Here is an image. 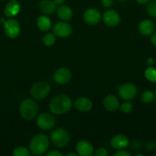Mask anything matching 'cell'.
Instances as JSON below:
<instances>
[{"instance_id": "cell-7", "label": "cell", "mask_w": 156, "mask_h": 156, "mask_svg": "<svg viewBox=\"0 0 156 156\" xmlns=\"http://www.w3.org/2000/svg\"><path fill=\"white\" fill-rule=\"evenodd\" d=\"M119 94L123 100H132L137 94V88L136 85L129 82L124 83L119 87Z\"/></svg>"}, {"instance_id": "cell-39", "label": "cell", "mask_w": 156, "mask_h": 156, "mask_svg": "<svg viewBox=\"0 0 156 156\" xmlns=\"http://www.w3.org/2000/svg\"><path fill=\"white\" fill-rule=\"evenodd\" d=\"M120 1L121 2H125V1H126V0H120Z\"/></svg>"}, {"instance_id": "cell-35", "label": "cell", "mask_w": 156, "mask_h": 156, "mask_svg": "<svg viewBox=\"0 0 156 156\" xmlns=\"http://www.w3.org/2000/svg\"><path fill=\"white\" fill-rule=\"evenodd\" d=\"M136 1L139 4H145V3H148L150 0H136Z\"/></svg>"}, {"instance_id": "cell-10", "label": "cell", "mask_w": 156, "mask_h": 156, "mask_svg": "<svg viewBox=\"0 0 156 156\" xmlns=\"http://www.w3.org/2000/svg\"><path fill=\"white\" fill-rule=\"evenodd\" d=\"M71 76V72L66 67H61V68L58 69L53 75L54 80L59 85L67 84L70 80Z\"/></svg>"}, {"instance_id": "cell-22", "label": "cell", "mask_w": 156, "mask_h": 156, "mask_svg": "<svg viewBox=\"0 0 156 156\" xmlns=\"http://www.w3.org/2000/svg\"><path fill=\"white\" fill-rule=\"evenodd\" d=\"M141 99L142 102L145 104H150L154 101V94L150 90L145 91L141 95Z\"/></svg>"}, {"instance_id": "cell-17", "label": "cell", "mask_w": 156, "mask_h": 156, "mask_svg": "<svg viewBox=\"0 0 156 156\" xmlns=\"http://www.w3.org/2000/svg\"><path fill=\"white\" fill-rule=\"evenodd\" d=\"M154 30V24L151 20L145 19L141 21L139 25V31L143 36H149Z\"/></svg>"}, {"instance_id": "cell-6", "label": "cell", "mask_w": 156, "mask_h": 156, "mask_svg": "<svg viewBox=\"0 0 156 156\" xmlns=\"http://www.w3.org/2000/svg\"><path fill=\"white\" fill-rule=\"evenodd\" d=\"M37 126L43 130H48L54 126L56 120L51 114L47 112L41 113L37 117Z\"/></svg>"}, {"instance_id": "cell-9", "label": "cell", "mask_w": 156, "mask_h": 156, "mask_svg": "<svg viewBox=\"0 0 156 156\" xmlns=\"http://www.w3.org/2000/svg\"><path fill=\"white\" fill-rule=\"evenodd\" d=\"M52 30L55 36L60 37H67L72 34L73 29L68 23L64 22V21H59L54 24Z\"/></svg>"}, {"instance_id": "cell-40", "label": "cell", "mask_w": 156, "mask_h": 156, "mask_svg": "<svg viewBox=\"0 0 156 156\" xmlns=\"http://www.w3.org/2000/svg\"><path fill=\"white\" fill-rule=\"evenodd\" d=\"M155 95H156V89H155Z\"/></svg>"}, {"instance_id": "cell-32", "label": "cell", "mask_w": 156, "mask_h": 156, "mask_svg": "<svg viewBox=\"0 0 156 156\" xmlns=\"http://www.w3.org/2000/svg\"><path fill=\"white\" fill-rule=\"evenodd\" d=\"M115 156H131V154L129 153V152H126V151H122V149L121 150H119L118 152H116V153L114 154Z\"/></svg>"}, {"instance_id": "cell-38", "label": "cell", "mask_w": 156, "mask_h": 156, "mask_svg": "<svg viewBox=\"0 0 156 156\" xmlns=\"http://www.w3.org/2000/svg\"><path fill=\"white\" fill-rule=\"evenodd\" d=\"M136 156H143V154H136Z\"/></svg>"}, {"instance_id": "cell-2", "label": "cell", "mask_w": 156, "mask_h": 156, "mask_svg": "<svg viewBox=\"0 0 156 156\" xmlns=\"http://www.w3.org/2000/svg\"><path fill=\"white\" fill-rule=\"evenodd\" d=\"M49 147V139L44 134H38L30 142V151L33 155H41L47 150Z\"/></svg>"}, {"instance_id": "cell-8", "label": "cell", "mask_w": 156, "mask_h": 156, "mask_svg": "<svg viewBox=\"0 0 156 156\" xmlns=\"http://www.w3.org/2000/svg\"><path fill=\"white\" fill-rule=\"evenodd\" d=\"M4 30L9 38L17 37L21 31L19 23L15 19L7 20L4 22Z\"/></svg>"}, {"instance_id": "cell-33", "label": "cell", "mask_w": 156, "mask_h": 156, "mask_svg": "<svg viewBox=\"0 0 156 156\" xmlns=\"http://www.w3.org/2000/svg\"><path fill=\"white\" fill-rule=\"evenodd\" d=\"M151 43L153 46L156 47V33H154L151 37Z\"/></svg>"}, {"instance_id": "cell-3", "label": "cell", "mask_w": 156, "mask_h": 156, "mask_svg": "<svg viewBox=\"0 0 156 156\" xmlns=\"http://www.w3.org/2000/svg\"><path fill=\"white\" fill-rule=\"evenodd\" d=\"M38 105L33 99L27 98L22 101L20 105V114L26 120H32L37 117L38 114Z\"/></svg>"}, {"instance_id": "cell-19", "label": "cell", "mask_w": 156, "mask_h": 156, "mask_svg": "<svg viewBox=\"0 0 156 156\" xmlns=\"http://www.w3.org/2000/svg\"><path fill=\"white\" fill-rule=\"evenodd\" d=\"M56 5H57L51 0H41L39 3V9L44 14L50 15L55 12Z\"/></svg>"}, {"instance_id": "cell-26", "label": "cell", "mask_w": 156, "mask_h": 156, "mask_svg": "<svg viewBox=\"0 0 156 156\" xmlns=\"http://www.w3.org/2000/svg\"><path fill=\"white\" fill-rule=\"evenodd\" d=\"M12 155L14 156H30L31 153L28 149L23 146H18L13 150Z\"/></svg>"}, {"instance_id": "cell-4", "label": "cell", "mask_w": 156, "mask_h": 156, "mask_svg": "<svg viewBox=\"0 0 156 156\" xmlns=\"http://www.w3.org/2000/svg\"><path fill=\"white\" fill-rule=\"evenodd\" d=\"M50 91V85L47 82L41 81L32 85L30 89V94L35 100H41L48 95Z\"/></svg>"}, {"instance_id": "cell-13", "label": "cell", "mask_w": 156, "mask_h": 156, "mask_svg": "<svg viewBox=\"0 0 156 156\" xmlns=\"http://www.w3.org/2000/svg\"><path fill=\"white\" fill-rule=\"evenodd\" d=\"M76 151L80 156H90L93 154V146L87 140H81L76 143Z\"/></svg>"}, {"instance_id": "cell-14", "label": "cell", "mask_w": 156, "mask_h": 156, "mask_svg": "<svg viewBox=\"0 0 156 156\" xmlns=\"http://www.w3.org/2000/svg\"><path fill=\"white\" fill-rule=\"evenodd\" d=\"M103 106L106 111L114 112L119 108V101L117 98L113 94H108L103 99Z\"/></svg>"}, {"instance_id": "cell-16", "label": "cell", "mask_w": 156, "mask_h": 156, "mask_svg": "<svg viewBox=\"0 0 156 156\" xmlns=\"http://www.w3.org/2000/svg\"><path fill=\"white\" fill-rule=\"evenodd\" d=\"M21 10V5L16 0L11 1L5 6L4 13L9 18H12L18 15Z\"/></svg>"}, {"instance_id": "cell-23", "label": "cell", "mask_w": 156, "mask_h": 156, "mask_svg": "<svg viewBox=\"0 0 156 156\" xmlns=\"http://www.w3.org/2000/svg\"><path fill=\"white\" fill-rule=\"evenodd\" d=\"M145 76L150 82H156V69L151 66L148 67L145 71Z\"/></svg>"}, {"instance_id": "cell-28", "label": "cell", "mask_w": 156, "mask_h": 156, "mask_svg": "<svg viewBox=\"0 0 156 156\" xmlns=\"http://www.w3.org/2000/svg\"><path fill=\"white\" fill-rule=\"evenodd\" d=\"M94 155L96 156H106L108 155V152L105 148H99L96 151Z\"/></svg>"}, {"instance_id": "cell-27", "label": "cell", "mask_w": 156, "mask_h": 156, "mask_svg": "<svg viewBox=\"0 0 156 156\" xmlns=\"http://www.w3.org/2000/svg\"><path fill=\"white\" fill-rule=\"evenodd\" d=\"M133 105L131 102L129 101H125L122 104V105L119 106L120 108V111L122 113H125V114H128V113L131 112L132 110Z\"/></svg>"}, {"instance_id": "cell-1", "label": "cell", "mask_w": 156, "mask_h": 156, "mask_svg": "<svg viewBox=\"0 0 156 156\" xmlns=\"http://www.w3.org/2000/svg\"><path fill=\"white\" fill-rule=\"evenodd\" d=\"M72 108V101L66 94H58L51 99L49 108L52 114H64L68 112Z\"/></svg>"}, {"instance_id": "cell-24", "label": "cell", "mask_w": 156, "mask_h": 156, "mask_svg": "<svg viewBox=\"0 0 156 156\" xmlns=\"http://www.w3.org/2000/svg\"><path fill=\"white\" fill-rule=\"evenodd\" d=\"M56 41V37H55L54 34L48 33L44 35L42 38V42L47 47H50L53 45Z\"/></svg>"}, {"instance_id": "cell-15", "label": "cell", "mask_w": 156, "mask_h": 156, "mask_svg": "<svg viewBox=\"0 0 156 156\" xmlns=\"http://www.w3.org/2000/svg\"><path fill=\"white\" fill-rule=\"evenodd\" d=\"M128 143H129L128 139L125 136L121 134L114 136L110 141V145L112 147L117 150H121L126 148L128 146Z\"/></svg>"}, {"instance_id": "cell-11", "label": "cell", "mask_w": 156, "mask_h": 156, "mask_svg": "<svg viewBox=\"0 0 156 156\" xmlns=\"http://www.w3.org/2000/svg\"><path fill=\"white\" fill-rule=\"evenodd\" d=\"M103 22L109 27H116L120 22V16L116 11L109 9L104 12L102 15Z\"/></svg>"}, {"instance_id": "cell-37", "label": "cell", "mask_w": 156, "mask_h": 156, "mask_svg": "<svg viewBox=\"0 0 156 156\" xmlns=\"http://www.w3.org/2000/svg\"><path fill=\"white\" fill-rule=\"evenodd\" d=\"M77 155H78V154L73 153V152H70V153L67 154V156H76Z\"/></svg>"}, {"instance_id": "cell-20", "label": "cell", "mask_w": 156, "mask_h": 156, "mask_svg": "<svg viewBox=\"0 0 156 156\" xmlns=\"http://www.w3.org/2000/svg\"><path fill=\"white\" fill-rule=\"evenodd\" d=\"M37 26L41 31H47L52 27L51 20L46 15H40L37 18Z\"/></svg>"}, {"instance_id": "cell-34", "label": "cell", "mask_w": 156, "mask_h": 156, "mask_svg": "<svg viewBox=\"0 0 156 156\" xmlns=\"http://www.w3.org/2000/svg\"><path fill=\"white\" fill-rule=\"evenodd\" d=\"M53 1H54V2L57 5H62L63 3L65 2V0H53Z\"/></svg>"}, {"instance_id": "cell-5", "label": "cell", "mask_w": 156, "mask_h": 156, "mask_svg": "<svg viewBox=\"0 0 156 156\" xmlns=\"http://www.w3.org/2000/svg\"><path fill=\"white\" fill-rule=\"evenodd\" d=\"M50 140L57 147H64L70 142V135L66 129L58 128L50 133Z\"/></svg>"}, {"instance_id": "cell-41", "label": "cell", "mask_w": 156, "mask_h": 156, "mask_svg": "<svg viewBox=\"0 0 156 156\" xmlns=\"http://www.w3.org/2000/svg\"><path fill=\"white\" fill-rule=\"evenodd\" d=\"M154 156H156V154H154Z\"/></svg>"}, {"instance_id": "cell-31", "label": "cell", "mask_w": 156, "mask_h": 156, "mask_svg": "<svg viewBox=\"0 0 156 156\" xmlns=\"http://www.w3.org/2000/svg\"><path fill=\"white\" fill-rule=\"evenodd\" d=\"M113 3V0H101V4L102 6L106 8H108L112 6Z\"/></svg>"}, {"instance_id": "cell-18", "label": "cell", "mask_w": 156, "mask_h": 156, "mask_svg": "<svg viewBox=\"0 0 156 156\" xmlns=\"http://www.w3.org/2000/svg\"><path fill=\"white\" fill-rule=\"evenodd\" d=\"M74 106L77 111L81 112H87L93 107L92 101L87 98H79L74 102Z\"/></svg>"}, {"instance_id": "cell-36", "label": "cell", "mask_w": 156, "mask_h": 156, "mask_svg": "<svg viewBox=\"0 0 156 156\" xmlns=\"http://www.w3.org/2000/svg\"><path fill=\"white\" fill-rule=\"evenodd\" d=\"M147 62H148V63L149 64V65H152V64L154 63V60H153L152 58H148Z\"/></svg>"}, {"instance_id": "cell-21", "label": "cell", "mask_w": 156, "mask_h": 156, "mask_svg": "<svg viewBox=\"0 0 156 156\" xmlns=\"http://www.w3.org/2000/svg\"><path fill=\"white\" fill-rule=\"evenodd\" d=\"M58 17L62 21H68L73 16V11L68 5H61L57 10Z\"/></svg>"}, {"instance_id": "cell-12", "label": "cell", "mask_w": 156, "mask_h": 156, "mask_svg": "<svg viewBox=\"0 0 156 156\" xmlns=\"http://www.w3.org/2000/svg\"><path fill=\"white\" fill-rule=\"evenodd\" d=\"M84 21L90 25L98 24L101 20V14L96 9H88L84 12L83 15Z\"/></svg>"}, {"instance_id": "cell-25", "label": "cell", "mask_w": 156, "mask_h": 156, "mask_svg": "<svg viewBox=\"0 0 156 156\" xmlns=\"http://www.w3.org/2000/svg\"><path fill=\"white\" fill-rule=\"evenodd\" d=\"M146 12L148 15L156 18V0L148 2V4L146 6Z\"/></svg>"}, {"instance_id": "cell-29", "label": "cell", "mask_w": 156, "mask_h": 156, "mask_svg": "<svg viewBox=\"0 0 156 156\" xmlns=\"http://www.w3.org/2000/svg\"><path fill=\"white\" fill-rule=\"evenodd\" d=\"M145 148L148 151H153L156 149V143L153 141H148L145 144Z\"/></svg>"}, {"instance_id": "cell-30", "label": "cell", "mask_w": 156, "mask_h": 156, "mask_svg": "<svg viewBox=\"0 0 156 156\" xmlns=\"http://www.w3.org/2000/svg\"><path fill=\"white\" fill-rule=\"evenodd\" d=\"M47 156H63V153H61L58 150H50V152L46 154Z\"/></svg>"}]
</instances>
